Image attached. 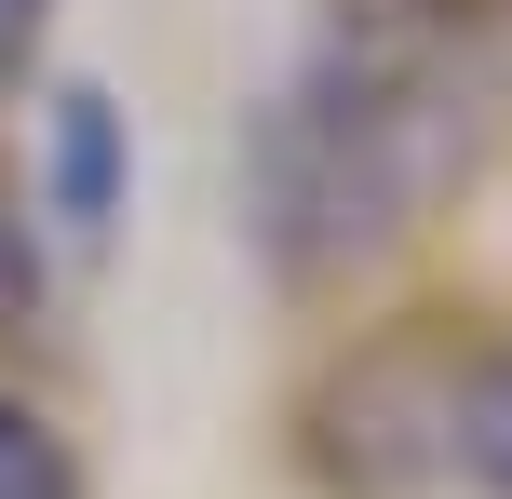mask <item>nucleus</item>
<instances>
[{
	"instance_id": "obj_1",
	"label": "nucleus",
	"mask_w": 512,
	"mask_h": 499,
	"mask_svg": "<svg viewBox=\"0 0 512 499\" xmlns=\"http://www.w3.org/2000/svg\"><path fill=\"white\" fill-rule=\"evenodd\" d=\"M512 149V0H324L243 122V243L324 297L405 257Z\"/></svg>"
},
{
	"instance_id": "obj_2",
	"label": "nucleus",
	"mask_w": 512,
	"mask_h": 499,
	"mask_svg": "<svg viewBox=\"0 0 512 499\" xmlns=\"http://www.w3.org/2000/svg\"><path fill=\"white\" fill-rule=\"evenodd\" d=\"M512 351L472 338H364L324 365V392L297 405V459L324 499H432L486 486V419H499Z\"/></svg>"
},
{
	"instance_id": "obj_3",
	"label": "nucleus",
	"mask_w": 512,
	"mask_h": 499,
	"mask_svg": "<svg viewBox=\"0 0 512 499\" xmlns=\"http://www.w3.org/2000/svg\"><path fill=\"white\" fill-rule=\"evenodd\" d=\"M27 216L68 257H108L135 216V122L108 81H54L41 95V149H27Z\"/></svg>"
},
{
	"instance_id": "obj_4",
	"label": "nucleus",
	"mask_w": 512,
	"mask_h": 499,
	"mask_svg": "<svg viewBox=\"0 0 512 499\" xmlns=\"http://www.w3.org/2000/svg\"><path fill=\"white\" fill-rule=\"evenodd\" d=\"M54 324V243L27 216V176H0V351H27Z\"/></svg>"
},
{
	"instance_id": "obj_5",
	"label": "nucleus",
	"mask_w": 512,
	"mask_h": 499,
	"mask_svg": "<svg viewBox=\"0 0 512 499\" xmlns=\"http://www.w3.org/2000/svg\"><path fill=\"white\" fill-rule=\"evenodd\" d=\"M0 499H95V486H81V459H68V432H54L14 378H0Z\"/></svg>"
},
{
	"instance_id": "obj_6",
	"label": "nucleus",
	"mask_w": 512,
	"mask_h": 499,
	"mask_svg": "<svg viewBox=\"0 0 512 499\" xmlns=\"http://www.w3.org/2000/svg\"><path fill=\"white\" fill-rule=\"evenodd\" d=\"M41 27H54V0H0V95H27V68H41Z\"/></svg>"
},
{
	"instance_id": "obj_7",
	"label": "nucleus",
	"mask_w": 512,
	"mask_h": 499,
	"mask_svg": "<svg viewBox=\"0 0 512 499\" xmlns=\"http://www.w3.org/2000/svg\"><path fill=\"white\" fill-rule=\"evenodd\" d=\"M486 499H512V365H499V419H486Z\"/></svg>"
}]
</instances>
